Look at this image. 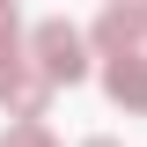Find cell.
<instances>
[{"label": "cell", "instance_id": "obj_1", "mask_svg": "<svg viewBox=\"0 0 147 147\" xmlns=\"http://www.w3.org/2000/svg\"><path fill=\"white\" fill-rule=\"evenodd\" d=\"M30 66L52 81V88H74V81H88V44H81V30H74L66 15H44L30 30Z\"/></svg>", "mask_w": 147, "mask_h": 147}, {"label": "cell", "instance_id": "obj_2", "mask_svg": "<svg viewBox=\"0 0 147 147\" xmlns=\"http://www.w3.org/2000/svg\"><path fill=\"white\" fill-rule=\"evenodd\" d=\"M140 37H147V7H132V0H118V7L96 15V52L103 59H132Z\"/></svg>", "mask_w": 147, "mask_h": 147}, {"label": "cell", "instance_id": "obj_3", "mask_svg": "<svg viewBox=\"0 0 147 147\" xmlns=\"http://www.w3.org/2000/svg\"><path fill=\"white\" fill-rule=\"evenodd\" d=\"M103 88H110L118 110H147V59L140 52L132 59H103Z\"/></svg>", "mask_w": 147, "mask_h": 147}, {"label": "cell", "instance_id": "obj_4", "mask_svg": "<svg viewBox=\"0 0 147 147\" xmlns=\"http://www.w3.org/2000/svg\"><path fill=\"white\" fill-rule=\"evenodd\" d=\"M30 81H37V66H30V59H22V44H0V103L15 110Z\"/></svg>", "mask_w": 147, "mask_h": 147}, {"label": "cell", "instance_id": "obj_5", "mask_svg": "<svg viewBox=\"0 0 147 147\" xmlns=\"http://www.w3.org/2000/svg\"><path fill=\"white\" fill-rule=\"evenodd\" d=\"M0 147H59V140H52V125H30V118H15V125L0 132Z\"/></svg>", "mask_w": 147, "mask_h": 147}, {"label": "cell", "instance_id": "obj_6", "mask_svg": "<svg viewBox=\"0 0 147 147\" xmlns=\"http://www.w3.org/2000/svg\"><path fill=\"white\" fill-rule=\"evenodd\" d=\"M0 44H22V15L7 7V0H0Z\"/></svg>", "mask_w": 147, "mask_h": 147}, {"label": "cell", "instance_id": "obj_7", "mask_svg": "<svg viewBox=\"0 0 147 147\" xmlns=\"http://www.w3.org/2000/svg\"><path fill=\"white\" fill-rule=\"evenodd\" d=\"M81 147H118V140H103V132H96V140H81Z\"/></svg>", "mask_w": 147, "mask_h": 147}]
</instances>
